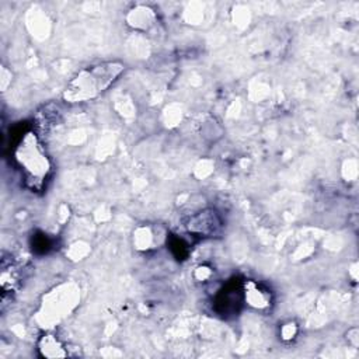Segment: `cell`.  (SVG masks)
<instances>
[{
    "label": "cell",
    "instance_id": "1",
    "mask_svg": "<svg viewBox=\"0 0 359 359\" xmlns=\"http://www.w3.org/2000/svg\"><path fill=\"white\" fill-rule=\"evenodd\" d=\"M123 66L116 62H108L81 70L69 84L65 98L72 102L86 101L102 93L121 74Z\"/></svg>",
    "mask_w": 359,
    "mask_h": 359
},
{
    "label": "cell",
    "instance_id": "2",
    "mask_svg": "<svg viewBox=\"0 0 359 359\" xmlns=\"http://www.w3.org/2000/svg\"><path fill=\"white\" fill-rule=\"evenodd\" d=\"M17 157L21 163V165L25 167V170L34 177V178H42L48 171V163L45 156L41 153L39 146L35 142V137L28 133V136L21 140Z\"/></svg>",
    "mask_w": 359,
    "mask_h": 359
}]
</instances>
